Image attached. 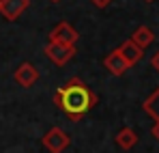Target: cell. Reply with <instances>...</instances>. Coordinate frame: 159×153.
Instances as JSON below:
<instances>
[{"label": "cell", "instance_id": "1", "mask_svg": "<svg viewBox=\"0 0 159 153\" xmlns=\"http://www.w3.org/2000/svg\"><path fill=\"white\" fill-rule=\"evenodd\" d=\"M99 102V97L88 88V84L82 78H71L62 86L56 88L54 93V103L71 119L80 121L88 110H93Z\"/></svg>", "mask_w": 159, "mask_h": 153}, {"label": "cell", "instance_id": "2", "mask_svg": "<svg viewBox=\"0 0 159 153\" xmlns=\"http://www.w3.org/2000/svg\"><path fill=\"white\" fill-rule=\"evenodd\" d=\"M45 56L52 60L54 65H58V67H62V65H67L73 56H75V45H65V43H54L50 41L48 45H45Z\"/></svg>", "mask_w": 159, "mask_h": 153}, {"label": "cell", "instance_id": "3", "mask_svg": "<svg viewBox=\"0 0 159 153\" xmlns=\"http://www.w3.org/2000/svg\"><path fill=\"white\" fill-rule=\"evenodd\" d=\"M71 138L67 136V131L60 127H52L45 136H43V147L50 153H62L67 147H69Z\"/></svg>", "mask_w": 159, "mask_h": 153}, {"label": "cell", "instance_id": "4", "mask_svg": "<svg viewBox=\"0 0 159 153\" xmlns=\"http://www.w3.org/2000/svg\"><path fill=\"white\" fill-rule=\"evenodd\" d=\"M78 39H80L78 30L69 24V22H60V24H56L52 28V32H50V41H54V43L75 45V43H78Z\"/></svg>", "mask_w": 159, "mask_h": 153}, {"label": "cell", "instance_id": "5", "mask_svg": "<svg viewBox=\"0 0 159 153\" xmlns=\"http://www.w3.org/2000/svg\"><path fill=\"white\" fill-rule=\"evenodd\" d=\"M13 80L20 84V86H24V88H30L37 80H39V69L32 65V63H22L17 69H15V74H13Z\"/></svg>", "mask_w": 159, "mask_h": 153}, {"label": "cell", "instance_id": "6", "mask_svg": "<svg viewBox=\"0 0 159 153\" xmlns=\"http://www.w3.org/2000/svg\"><path fill=\"white\" fill-rule=\"evenodd\" d=\"M28 4H30V0H2L0 2V15L9 22H15L28 9Z\"/></svg>", "mask_w": 159, "mask_h": 153}, {"label": "cell", "instance_id": "7", "mask_svg": "<svg viewBox=\"0 0 159 153\" xmlns=\"http://www.w3.org/2000/svg\"><path fill=\"white\" fill-rule=\"evenodd\" d=\"M103 67H106L112 76H123V74L129 69V63L120 56L118 50H114V52H110L106 58H103Z\"/></svg>", "mask_w": 159, "mask_h": 153}, {"label": "cell", "instance_id": "8", "mask_svg": "<svg viewBox=\"0 0 159 153\" xmlns=\"http://www.w3.org/2000/svg\"><path fill=\"white\" fill-rule=\"evenodd\" d=\"M116 50L120 52V56H123V58H125V60L129 63V67H133L135 63H140V60H142V56H144V50H140V48H138V45L133 43L131 39L123 41V43H120V45H118Z\"/></svg>", "mask_w": 159, "mask_h": 153}, {"label": "cell", "instance_id": "9", "mask_svg": "<svg viewBox=\"0 0 159 153\" xmlns=\"http://www.w3.org/2000/svg\"><path fill=\"white\" fill-rule=\"evenodd\" d=\"M131 41L140 48V50H146L153 41H155V32L148 28V26H138L131 35Z\"/></svg>", "mask_w": 159, "mask_h": 153}, {"label": "cell", "instance_id": "10", "mask_svg": "<svg viewBox=\"0 0 159 153\" xmlns=\"http://www.w3.org/2000/svg\"><path fill=\"white\" fill-rule=\"evenodd\" d=\"M116 145L123 149V151H129L138 145V134L133 131L131 127H123L118 134H116Z\"/></svg>", "mask_w": 159, "mask_h": 153}, {"label": "cell", "instance_id": "11", "mask_svg": "<svg viewBox=\"0 0 159 153\" xmlns=\"http://www.w3.org/2000/svg\"><path fill=\"white\" fill-rule=\"evenodd\" d=\"M142 108H144V112H146L148 117H153L155 121H159V86L144 99Z\"/></svg>", "mask_w": 159, "mask_h": 153}, {"label": "cell", "instance_id": "12", "mask_svg": "<svg viewBox=\"0 0 159 153\" xmlns=\"http://www.w3.org/2000/svg\"><path fill=\"white\" fill-rule=\"evenodd\" d=\"M90 2H93L97 9H107V7L112 4V0H90Z\"/></svg>", "mask_w": 159, "mask_h": 153}, {"label": "cell", "instance_id": "13", "mask_svg": "<svg viewBox=\"0 0 159 153\" xmlns=\"http://www.w3.org/2000/svg\"><path fill=\"white\" fill-rule=\"evenodd\" d=\"M151 67L159 74V50L155 52V54H153V58H151Z\"/></svg>", "mask_w": 159, "mask_h": 153}, {"label": "cell", "instance_id": "14", "mask_svg": "<svg viewBox=\"0 0 159 153\" xmlns=\"http://www.w3.org/2000/svg\"><path fill=\"white\" fill-rule=\"evenodd\" d=\"M151 134H153V138L159 142V121H155V125H153V129H151Z\"/></svg>", "mask_w": 159, "mask_h": 153}, {"label": "cell", "instance_id": "15", "mask_svg": "<svg viewBox=\"0 0 159 153\" xmlns=\"http://www.w3.org/2000/svg\"><path fill=\"white\" fill-rule=\"evenodd\" d=\"M50 2H54V4H56V2H60V0H50Z\"/></svg>", "mask_w": 159, "mask_h": 153}, {"label": "cell", "instance_id": "16", "mask_svg": "<svg viewBox=\"0 0 159 153\" xmlns=\"http://www.w3.org/2000/svg\"><path fill=\"white\" fill-rule=\"evenodd\" d=\"M144 2H155V0H144Z\"/></svg>", "mask_w": 159, "mask_h": 153}, {"label": "cell", "instance_id": "17", "mask_svg": "<svg viewBox=\"0 0 159 153\" xmlns=\"http://www.w3.org/2000/svg\"><path fill=\"white\" fill-rule=\"evenodd\" d=\"M0 2H2V0H0Z\"/></svg>", "mask_w": 159, "mask_h": 153}]
</instances>
